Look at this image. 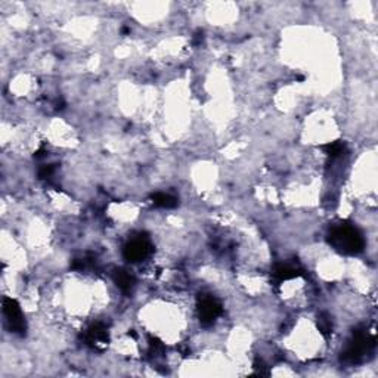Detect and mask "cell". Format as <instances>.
Here are the masks:
<instances>
[{
    "label": "cell",
    "instance_id": "obj_9",
    "mask_svg": "<svg viewBox=\"0 0 378 378\" xmlns=\"http://www.w3.org/2000/svg\"><path fill=\"white\" fill-rule=\"evenodd\" d=\"M151 201L161 209H174L177 206V198L170 195V194H163V192H157L151 195Z\"/></svg>",
    "mask_w": 378,
    "mask_h": 378
},
{
    "label": "cell",
    "instance_id": "obj_2",
    "mask_svg": "<svg viewBox=\"0 0 378 378\" xmlns=\"http://www.w3.org/2000/svg\"><path fill=\"white\" fill-rule=\"evenodd\" d=\"M376 346V338L368 336L362 330H355L350 340L347 341V346L341 352V362L353 365L364 361L365 355H368Z\"/></svg>",
    "mask_w": 378,
    "mask_h": 378
},
{
    "label": "cell",
    "instance_id": "obj_10",
    "mask_svg": "<svg viewBox=\"0 0 378 378\" xmlns=\"http://www.w3.org/2000/svg\"><path fill=\"white\" fill-rule=\"evenodd\" d=\"M316 325H318L319 333L325 337V338H330V337H331V334H333V319H331V316H330L328 313H325V312L321 313V315L318 316Z\"/></svg>",
    "mask_w": 378,
    "mask_h": 378
},
{
    "label": "cell",
    "instance_id": "obj_11",
    "mask_svg": "<svg viewBox=\"0 0 378 378\" xmlns=\"http://www.w3.org/2000/svg\"><path fill=\"white\" fill-rule=\"evenodd\" d=\"M324 152L331 157V158H337L340 157L344 151H346V142L343 140H334V142H328L325 145H322Z\"/></svg>",
    "mask_w": 378,
    "mask_h": 378
},
{
    "label": "cell",
    "instance_id": "obj_5",
    "mask_svg": "<svg viewBox=\"0 0 378 378\" xmlns=\"http://www.w3.org/2000/svg\"><path fill=\"white\" fill-rule=\"evenodd\" d=\"M223 309L219 300L211 295H203L198 298V318L201 325L210 327L216 322V319L222 315Z\"/></svg>",
    "mask_w": 378,
    "mask_h": 378
},
{
    "label": "cell",
    "instance_id": "obj_13",
    "mask_svg": "<svg viewBox=\"0 0 378 378\" xmlns=\"http://www.w3.org/2000/svg\"><path fill=\"white\" fill-rule=\"evenodd\" d=\"M53 171H55V164H46L39 170V177L40 179H47L53 174Z\"/></svg>",
    "mask_w": 378,
    "mask_h": 378
},
{
    "label": "cell",
    "instance_id": "obj_19",
    "mask_svg": "<svg viewBox=\"0 0 378 378\" xmlns=\"http://www.w3.org/2000/svg\"><path fill=\"white\" fill-rule=\"evenodd\" d=\"M127 334H128V336H130V337H133V338H136V334H134L133 331H128Z\"/></svg>",
    "mask_w": 378,
    "mask_h": 378
},
{
    "label": "cell",
    "instance_id": "obj_17",
    "mask_svg": "<svg viewBox=\"0 0 378 378\" xmlns=\"http://www.w3.org/2000/svg\"><path fill=\"white\" fill-rule=\"evenodd\" d=\"M64 107H65V102H64L62 99L58 101V102L55 104V108H56V110H64Z\"/></svg>",
    "mask_w": 378,
    "mask_h": 378
},
{
    "label": "cell",
    "instance_id": "obj_4",
    "mask_svg": "<svg viewBox=\"0 0 378 378\" xmlns=\"http://www.w3.org/2000/svg\"><path fill=\"white\" fill-rule=\"evenodd\" d=\"M3 313L6 316L9 330L13 334H18V336L21 337L25 336L27 322H25V318H24V315L21 312L19 303L15 298H10V297H4L3 298Z\"/></svg>",
    "mask_w": 378,
    "mask_h": 378
},
{
    "label": "cell",
    "instance_id": "obj_6",
    "mask_svg": "<svg viewBox=\"0 0 378 378\" xmlns=\"http://www.w3.org/2000/svg\"><path fill=\"white\" fill-rule=\"evenodd\" d=\"M84 341L87 346H92L96 349L98 346H107L110 343V334L108 328L102 322H96L89 327V330L84 334Z\"/></svg>",
    "mask_w": 378,
    "mask_h": 378
},
{
    "label": "cell",
    "instance_id": "obj_15",
    "mask_svg": "<svg viewBox=\"0 0 378 378\" xmlns=\"http://www.w3.org/2000/svg\"><path fill=\"white\" fill-rule=\"evenodd\" d=\"M204 40V33H203V30H198L195 34H194V39H192V44L194 46H200L201 43Z\"/></svg>",
    "mask_w": 378,
    "mask_h": 378
},
{
    "label": "cell",
    "instance_id": "obj_7",
    "mask_svg": "<svg viewBox=\"0 0 378 378\" xmlns=\"http://www.w3.org/2000/svg\"><path fill=\"white\" fill-rule=\"evenodd\" d=\"M272 275H273V279L276 282H284V281H288V279L298 278L301 275V270L294 267V266H291V264H288V263H281V264L275 266Z\"/></svg>",
    "mask_w": 378,
    "mask_h": 378
},
{
    "label": "cell",
    "instance_id": "obj_1",
    "mask_svg": "<svg viewBox=\"0 0 378 378\" xmlns=\"http://www.w3.org/2000/svg\"><path fill=\"white\" fill-rule=\"evenodd\" d=\"M330 246L341 254H359L365 247V240L361 231L350 223H340L334 226L328 235Z\"/></svg>",
    "mask_w": 378,
    "mask_h": 378
},
{
    "label": "cell",
    "instance_id": "obj_18",
    "mask_svg": "<svg viewBox=\"0 0 378 378\" xmlns=\"http://www.w3.org/2000/svg\"><path fill=\"white\" fill-rule=\"evenodd\" d=\"M122 31H123V34H127V33H130V28H127V27H125V28H123Z\"/></svg>",
    "mask_w": 378,
    "mask_h": 378
},
{
    "label": "cell",
    "instance_id": "obj_14",
    "mask_svg": "<svg viewBox=\"0 0 378 378\" xmlns=\"http://www.w3.org/2000/svg\"><path fill=\"white\" fill-rule=\"evenodd\" d=\"M148 340H149V347H151L152 350H157V349H161V347H163L161 341H160L157 337L149 336L148 337Z\"/></svg>",
    "mask_w": 378,
    "mask_h": 378
},
{
    "label": "cell",
    "instance_id": "obj_12",
    "mask_svg": "<svg viewBox=\"0 0 378 378\" xmlns=\"http://www.w3.org/2000/svg\"><path fill=\"white\" fill-rule=\"evenodd\" d=\"M254 376H269V368L266 367V364L261 359H255L254 361Z\"/></svg>",
    "mask_w": 378,
    "mask_h": 378
},
{
    "label": "cell",
    "instance_id": "obj_16",
    "mask_svg": "<svg viewBox=\"0 0 378 378\" xmlns=\"http://www.w3.org/2000/svg\"><path fill=\"white\" fill-rule=\"evenodd\" d=\"M46 154H47V151H46V149H43L42 148V149H39V151L34 154V158H42V157H44Z\"/></svg>",
    "mask_w": 378,
    "mask_h": 378
},
{
    "label": "cell",
    "instance_id": "obj_8",
    "mask_svg": "<svg viewBox=\"0 0 378 378\" xmlns=\"http://www.w3.org/2000/svg\"><path fill=\"white\" fill-rule=\"evenodd\" d=\"M113 279H114L116 285H117L123 293H130L131 288H133V285H134V278H133V275H130L126 269H122V267L114 269V272H113Z\"/></svg>",
    "mask_w": 378,
    "mask_h": 378
},
{
    "label": "cell",
    "instance_id": "obj_3",
    "mask_svg": "<svg viewBox=\"0 0 378 378\" xmlns=\"http://www.w3.org/2000/svg\"><path fill=\"white\" fill-rule=\"evenodd\" d=\"M154 252L152 243L145 234H139L137 237H133L128 240L126 246L123 247V257L130 263H137L151 255Z\"/></svg>",
    "mask_w": 378,
    "mask_h": 378
}]
</instances>
